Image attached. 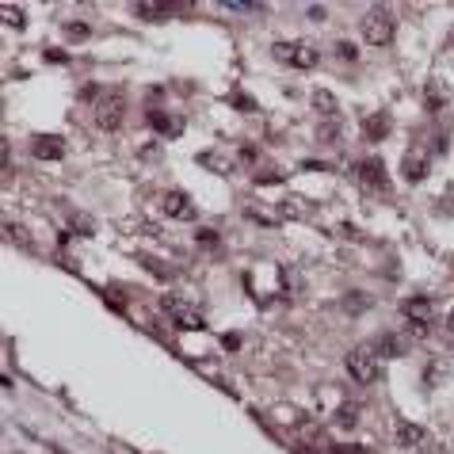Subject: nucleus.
<instances>
[{"label": "nucleus", "mask_w": 454, "mask_h": 454, "mask_svg": "<svg viewBox=\"0 0 454 454\" xmlns=\"http://www.w3.org/2000/svg\"><path fill=\"white\" fill-rule=\"evenodd\" d=\"M122 115H126V92L122 88H100L92 100V119L100 130H119Z\"/></svg>", "instance_id": "1"}, {"label": "nucleus", "mask_w": 454, "mask_h": 454, "mask_svg": "<svg viewBox=\"0 0 454 454\" xmlns=\"http://www.w3.org/2000/svg\"><path fill=\"white\" fill-rule=\"evenodd\" d=\"M344 363H347L352 382H359V386H374L378 378H382V355H378L374 347H352Z\"/></svg>", "instance_id": "2"}, {"label": "nucleus", "mask_w": 454, "mask_h": 454, "mask_svg": "<svg viewBox=\"0 0 454 454\" xmlns=\"http://www.w3.org/2000/svg\"><path fill=\"white\" fill-rule=\"evenodd\" d=\"M393 35H397V20H393L390 8H382V4L366 8V16H363V39L371 42V46H390Z\"/></svg>", "instance_id": "3"}, {"label": "nucleus", "mask_w": 454, "mask_h": 454, "mask_svg": "<svg viewBox=\"0 0 454 454\" xmlns=\"http://www.w3.org/2000/svg\"><path fill=\"white\" fill-rule=\"evenodd\" d=\"M271 54H275V61L294 65V69H317L321 65V50L313 42H275Z\"/></svg>", "instance_id": "4"}, {"label": "nucleus", "mask_w": 454, "mask_h": 454, "mask_svg": "<svg viewBox=\"0 0 454 454\" xmlns=\"http://www.w3.org/2000/svg\"><path fill=\"white\" fill-rule=\"evenodd\" d=\"M352 179L359 187H366V191H390V176H386V165L378 157H363L352 165Z\"/></svg>", "instance_id": "5"}, {"label": "nucleus", "mask_w": 454, "mask_h": 454, "mask_svg": "<svg viewBox=\"0 0 454 454\" xmlns=\"http://www.w3.org/2000/svg\"><path fill=\"white\" fill-rule=\"evenodd\" d=\"M431 313H435L431 298H420V294H416V298H409V301H405V321H409L412 336H428Z\"/></svg>", "instance_id": "6"}, {"label": "nucleus", "mask_w": 454, "mask_h": 454, "mask_svg": "<svg viewBox=\"0 0 454 454\" xmlns=\"http://www.w3.org/2000/svg\"><path fill=\"white\" fill-rule=\"evenodd\" d=\"M160 210H165V217H176V222H195V214H198L191 195H184V191H168L160 198Z\"/></svg>", "instance_id": "7"}, {"label": "nucleus", "mask_w": 454, "mask_h": 454, "mask_svg": "<svg viewBox=\"0 0 454 454\" xmlns=\"http://www.w3.org/2000/svg\"><path fill=\"white\" fill-rule=\"evenodd\" d=\"M31 157H39V160H61L65 157V138H58V134H35L31 138Z\"/></svg>", "instance_id": "8"}, {"label": "nucleus", "mask_w": 454, "mask_h": 454, "mask_svg": "<svg viewBox=\"0 0 454 454\" xmlns=\"http://www.w3.org/2000/svg\"><path fill=\"white\" fill-rule=\"evenodd\" d=\"M145 119H149V126H153L157 134H165V138L184 134V119H179V115H172V111H160V107H153V111H145Z\"/></svg>", "instance_id": "9"}, {"label": "nucleus", "mask_w": 454, "mask_h": 454, "mask_svg": "<svg viewBox=\"0 0 454 454\" xmlns=\"http://www.w3.org/2000/svg\"><path fill=\"white\" fill-rule=\"evenodd\" d=\"M382 359H397V355H405L409 352V336H401V333H386L382 340H378V347H374Z\"/></svg>", "instance_id": "10"}, {"label": "nucleus", "mask_w": 454, "mask_h": 454, "mask_svg": "<svg viewBox=\"0 0 454 454\" xmlns=\"http://www.w3.org/2000/svg\"><path fill=\"white\" fill-rule=\"evenodd\" d=\"M198 165H206L210 172H217V176H229L233 168H237V157H225V153H198Z\"/></svg>", "instance_id": "11"}, {"label": "nucleus", "mask_w": 454, "mask_h": 454, "mask_svg": "<svg viewBox=\"0 0 454 454\" xmlns=\"http://www.w3.org/2000/svg\"><path fill=\"white\" fill-rule=\"evenodd\" d=\"M134 16L138 20H149V23H160V20H172L176 16V4H134Z\"/></svg>", "instance_id": "12"}, {"label": "nucleus", "mask_w": 454, "mask_h": 454, "mask_svg": "<svg viewBox=\"0 0 454 454\" xmlns=\"http://www.w3.org/2000/svg\"><path fill=\"white\" fill-rule=\"evenodd\" d=\"M363 130H366V138H371V141H382V138H390L393 122H390V115H386V111H374V115L363 122Z\"/></svg>", "instance_id": "13"}, {"label": "nucleus", "mask_w": 454, "mask_h": 454, "mask_svg": "<svg viewBox=\"0 0 454 454\" xmlns=\"http://www.w3.org/2000/svg\"><path fill=\"white\" fill-rule=\"evenodd\" d=\"M401 176L409 179V184H420V179L428 176V160H424V157H416V153H409V157L401 160Z\"/></svg>", "instance_id": "14"}, {"label": "nucleus", "mask_w": 454, "mask_h": 454, "mask_svg": "<svg viewBox=\"0 0 454 454\" xmlns=\"http://www.w3.org/2000/svg\"><path fill=\"white\" fill-rule=\"evenodd\" d=\"M165 309H168V313H172V317L179 321V325H184V328H203V317H198V313H191L187 306H179V301L165 298Z\"/></svg>", "instance_id": "15"}, {"label": "nucleus", "mask_w": 454, "mask_h": 454, "mask_svg": "<svg viewBox=\"0 0 454 454\" xmlns=\"http://www.w3.org/2000/svg\"><path fill=\"white\" fill-rule=\"evenodd\" d=\"M397 443H401V447H420V443H424V428L401 420V424H397Z\"/></svg>", "instance_id": "16"}, {"label": "nucleus", "mask_w": 454, "mask_h": 454, "mask_svg": "<svg viewBox=\"0 0 454 454\" xmlns=\"http://www.w3.org/2000/svg\"><path fill=\"white\" fill-rule=\"evenodd\" d=\"M61 31H65V39H69V42H84V39L92 35V27L84 23V20H65Z\"/></svg>", "instance_id": "17"}, {"label": "nucleus", "mask_w": 454, "mask_h": 454, "mask_svg": "<svg viewBox=\"0 0 454 454\" xmlns=\"http://www.w3.org/2000/svg\"><path fill=\"white\" fill-rule=\"evenodd\" d=\"M355 420H359V405L355 401H344L340 405V412H336V428H355Z\"/></svg>", "instance_id": "18"}, {"label": "nucleus", "mask_w": 454, "mask_h": 454, "mask_svg": "<svg viewBox=\"0 0 454 454\" xmlns=\"http://www.w3.org/2000/svg\"><path fill=\"white\" fill-rule=\"evenodd\" d=\"M344 309H347V313H366V309H371V294H363V290L355 294V290H352V294L344 298Z\"/></svg>", "instance_id": "19"}, {"label": "nucleus", "mask_w": 454, "mask_h": 454, "mask_svg": "<svg viewBox=\"0 0 454 454\" xmlns=\"http://www.w3.org/2000/svg\"><path fill=\"white\" fill-rule=\"evenodd\" d=\"M252 179H256V184H282L287 176H282V168L268 165V168H256V176H252Z\"/></svg>", "instance_id": "20"}, {"label": "nucleus", "mask_w": 454, "mask_h": 454, "mask_svg": "<svg viewBox=\"0 0 454 454\" xmlns=\"http://www.w3.org/2000/svg\"><path fill=\"white\" fill-rule=\"evenodd\" d=\"M195 244H198V249H217V244H222V233H217V229H198Z\"/></svg>", "instance_id": "21"}, {"label": "nucleus", "mask_w": 454, "mask_h": 454, "mask_svg": "<svg viewBox=\"0 0 454 454\" xmlns=\"http://www.w3.org/2000/svg\"><path fill=\"white\" fill-rule=\"evenodd\" d=\"M0 12H4L8 27H27V16H20V8H16V4H4Z\"/></svg>", "instance_id": "22"}, {"label": "nucleus", "mask_w": 454, "mask_h": 454, "mask_svg": "<svg viewBox=\"0 0 454 454\" xmlns=\"http://www.w3.org/2000/svg\"><path fill=\"white\" fill-rule=\"evenodd\" d=\"M237 160H244V165H256V160H260V149H256V145H241V149H237Z\"/></svg>", "instance_id": "23"}, {"label": "nucleus", "mask_w": 454, "mask_h": 454, "mask_svg": "<svg viewBox=\"0 0 454 454\" xmlns=\"http://www.w3.org/2000/svg\"><path fill=\"white\" fill-rule=\"evenodd\" d=\"M229 12H263V4H249V0H229Z\"/></svg>", "instance_id": "24"}, {"label": "nucleus", "mask_w": 454, "mask_h": 454, "mask_svg": "<svg viewBox=\"0 0 454 454\" xmlns=\"http://www.w3.org/2000/svg\"><path fill=\"white\" fill-rule=\"evenodd\" d=\"M336 54H340V61H355V58H359L352 42H336Z\"/></svg>", "instance_id": "25"}, {"label": "nucleus", "mask_w": 454, "mask_h": 454, "mask_svg": "<svg viewBox=\"0 0 454 454\" xmlns=\"http://www.w3.org/2000/svg\"><path fill=\"white\" fill-rule=\"evenodd\" d=\"M313 100H317V107H321V111H336V100L328 96V92H317Z\"/></svg>", "instance_id": "26"}, {"label": "nucleus", "mask_w": 454, "mask_h": 454, "mask_svg": "<svg viewBox=\"0 0 454 454\" xmlns=\"http://www.w3.org/2000/svg\"><path fill=\"white\" fill-rule=\"evenodd\" d=\"M46 61H58V65H61L65 54H61V50H46Z\"/></svg>", "instance_id": "27"}, {"label": "nucleus", "mask_w": 454, "mask_h": 454, "mask_svg": "<svg viewBox=\"0 0 454 454\" xmlns=\"http://www.w3.org/2000/svg\"><path fill=\"white\" fill-rule=\"evenodd\" d=\"M447 328H450V333H454V313H450V317H447Z\"/></svg>", "instance_id": "28"}]
</instances>
